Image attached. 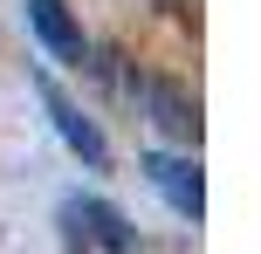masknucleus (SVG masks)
<instances>
[{
  "mask_svg": "<svg viewBox=\"0 0 261 254\" xmlns=\"http://www.w3.org/2000/svg\"><path fill=\"white\" fill-rule=\"evenodd\" d=\"M55 220H62V241L76 254H138V227L96 192H62Z\"/></svg>",
  "mask_w": 261,
  "mask_h": 254,
  "instance_id": "nucleus-1",
  "label": "nucleus"
},
{
  "mask_svg": "<svg viewBox=\"0 0 261 254\" xmlns=\"http://www.w3.org/2000/svg\"><path fill=\"white\" fill-rule=\"evenodd\" d=\"M117 82H124V96H130V103H138L165 137L199 145V96H186L172 76H151V69H130V76H117Z\"/></svg>",
  "mask_w": 261,
  "mask_h": 254,
  "instance_id": "nucleus-2",
  "label": "nucleus"
},
{
  "mask_svg": "<svg viewBox=\"0 0 261 254\" xmlns=\"http://www.w3.org/2000/svg\"><path fill=\"white\" fill-rule=\"evenodd\" d=\"M35 90H41V110H48L55 137H62V145L76 151L90 172H103V165H110V137L96 131V117H83V103H76V96H69L55 76H35Z\"/></svg>",
  "mask_w": 261,
  "mask_h": 254,
  "instance_id": "nucleus-3",
  "label": "nucleus"
},
{
  "mask_svg": "<svg viewBox=\"0 0 261 254\" xmlns=\"http://www.w3.org/2000/svg\"><path fill=\"white\" fill-rule=\"evenodd\" d=\"M138 172L151 179V192H158L179 220H199V213H206V179H199V158H179V151H144Z\"/></svg>",
  "mask_w": 261,
  "mask_h": 254,
  "instance_id": "nucleus-4",
  "label": "nucleus"
},
{
  "mask_svg": "<svg viewBox=\"0 0 261 254\" xmlns=\"http://www.w3.org/2000/svg\"><path fill=\"white\" fill-rule=\"evenodd\" d=\"M28 7V27H35V41L55 55V62H69V69H83L90 62V41H83V21L69 14V0H21Z\"/></svg>",
  "mask_w": 261,
  "mask_h": 254,
  "instance_id": "nucleus-5",
  "label": "nucleus"
}]
</instances>
